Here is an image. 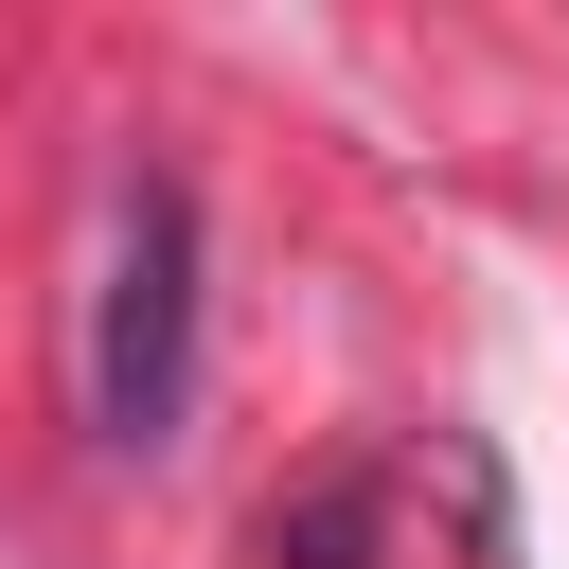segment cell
<instances>
[{
    "label": "cell",
    "instance_id": "6da1fadb",
    "mask_svg": "<svg viewBox=\"0 0 569 569\" xmlns=\"http://www.w3.org/2000/svg\"><path fill=\"white\" fill-rule=\"evenodd\" d=\"M178 409H196V196L178 178H124L107 284H89V445L160 462Z\"/></svg>",
    "mask_w": 569,
    "mask_h": 569
}]
</instances>
